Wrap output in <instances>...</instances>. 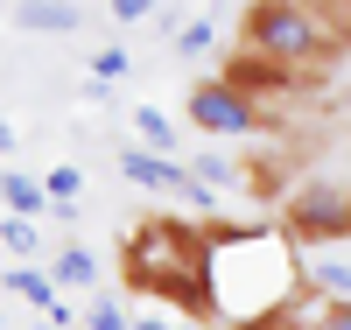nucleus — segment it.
<instances>
[{
	"mask_svg": "<svg viewBox=\"0 0 351 330\" xmlns=\"http://www.w3.org/2000/svg\"><path fill=\"white\" fill-rule=\"evenodd\" d=\"M127 295H155L176 303L183 316L211 323V288H204V225L197 218H148L127 232V260H120Z\"/></svg>",
	"mask_w": 351,
	"mask_h": 330,
	"instance_id": "f257e3e1",
	"label": "nucleus"
},
{
	"mask_svg": "<svg viewBox=\"0 0 351 330\" xmlns=\"http://www.w3.org/2000/svg\"><path fill=\"white\" fill-rule=\"evenodd\" d=\"M239 49H253V56H267V64L302 78V71H324L337 56V36H330V21L316 8H302V0H246Z\"/></svg>",
	"mask_w": 351,
	"mask_h": 330,
	"instance_id": "f03ea898",
	"label": "nucleus"
},
{
	"mask_svg": "<svg viewBox=\"0 0 351 330\" xmlns=\"http://www.w3.org/2000/svg\"><path fill=\"white\" fill-rule=\"evenodd\" d=\"M281 232L288 246H344L351 239V183H330V176H309L281 197Z\"/></svg>",
	"mask_w": 351,
	"mask_h": 330,
	"instance_id": "7ed1b4c3",
	"label": "nucleus"
},
{
	"mask_svg": "<svg viewBox=\"0 0 351 330\" xmlns=\"http://www.w3.org/2000/svg\"><path fill=\"white\" fill-rule=\"evenodd\" d=\"M183 106H190V127H197V134H211V141H253V134H260V119H267L246 92H232L225 78H197Z\"/></svg>",
	"mask_w": 351,
	"mask_h": 330,
	"instance_id": "20e7f679",
	"label": "nucleus"
},
{
	"mask_svg": "<svg viewBox=\"0 0 351 330\" xmlns=\"http://www.w3.org/2000/svg\"><path fill=\"white\" fill-rule=\"evenodd\" d=\"M218 78L232 84V92H246L253 106H260V99H281V92H295V84H302L295 71H281V64H267V56H253V49H239Z\"/></svg>",
	"mask_w": 351,
	"mask_h": 330,
	"instance_id": "39448f33",
	"label": "nucleus"
},
{
	"mask_svg": "<svg viewBox=\"0 0 351 330\" xmlns=\"http://www.w3.org/2000/svg\"><path fill=\"white\" fill-rule=\"evenodd\" d=\"M120 176L134 190H148V197H183V162H176V155H148L141 141L120 155Z\"/></svg>",
	"mask_w": 351,
	"mask_h": 330,
	"instance_id": "423d86ee",
	"label": "nucleus"
},
{
	"mask_svg": "<svg viewBox=\"0 0 351 330\" xmlns=\"http://www.w3.org/2000/svg\"><path fill=\"white\" fill-rule=\"evenodd\" d=\"M14 21L36 28V36H77L84 8H77V0H14Z\"/></svg>",
	"mask_w": 351,
	"mask_h": 330,
	"instance_id": "0eeeda50",
	"label": "nucleus"
},
{
	"mask_svg": "<svg viewBox=\"0 0 351 330\" xmlns=\"http://www.w3.org/2000/svg\"><path fill=\"white\" fill-rule=\"evenodd\" d=\"M302 288L324 295V303H351V260H337L330 246H316L309 267H302Z\"/></svg>",
	"mask_w": 351,
	"mask_h": 330,
	"instance_id": "6e6552de",
	"label": "nucleus"
},
{
	"mask_svg": "<svg viewBox=\"0 0 351 330\" xmlns=\"http://www.w3.org/2000/svg\"><path fill=\"white\" fill-rule=\"evenodd\" d=\"M0 204H8L14 218H49V190H43V176H28V169H0Z\"/></svg>",
	"mask_w": 351,
	"mask_h": 330,
	"instance_id": "1a4fd4ad",
	"label": "nucleus"
},
{
	"mask_svg": "<svg viewBox=\"0 0 351 330\" xmlns=\"http://www.w3.org/2000/svg\"><path fill=\"white\" fill-rule=\"evenodd\" d=\"M43 274H49L56 288H84V295H92L106 267H99V253H92V246H77V239H71V246H56V260L43 267Z\"/></svg>",
	"mask_w": 351,
	"mask_h": 330,
	"instance_id": "9d476101",
	"label": "nucleus"
},
{
	"mask_svg": "<svg viewBox=\"0 0 351 330\" xmlns=\"http://www.w3.org/2000/svg\"><path fill=\"white\" fill-rule=\"evenodd\" d=\"M0 288H8V295H21V303L36 309V316H43V309L56 303V295H64V288H56V281L43 274V267H36V260H21V267H8V274H0Z\"/></svg>",
	"mask_w": 351,
	"mask_h": 330,
	"instance_id": "9b49d317",
	"label": "nucleus"
},
{
	"mask_svg": "<svg viewBox=\"0 0 351 330\" xmlns=\"http://www.w3.org/2000/svg\"><path fill=\"white\" fill-rule=\"evenodd\" d=\"M134 134H141V148H148V155H176V119H169V113L134 106Z\"/></svg>",
	"mask_w": 351,
	"mask_h": 330,
	"instance_id": "f8f14e48",
	"label": "nucleus"
},
{
	"mask_svg": "<svg viewBox=\"0 0 351 330\" xmlns=\"http://www.w3.org/2000/svg\"><path fill=\"white\" fill-rule=\"evenodd\" d=\"M0 246H8L14 260H36V253H43V232H36V218H0Z\"/></svg>",
	"mask_w": 351,
	"mask_h": 330,
	"instance_id": "ddd939ff",
	"label": "nucleus"
},
{
	"mask_svg": "<svg viewBox=\"0 0 351 330\" xmlns=\"http://www.w3.org/2000/svg\"><path fill=\"white\" fill-rule=\"evenodd\" d=\"M84 330H127V303L120 295L92 288V303H84Z\"/></svg>",
	"mask_w": 351,
	"mask_h": 330,
	"instance_id": "4468645a",
	"label": "nucleus"
},
{
	"mask_svg": "<svg viewBox=\"0 0 351 330\" xmlns=\"http://www.w3.org/2000/svg\"><path fill=\"white\" fill-rule=\"evenodd\" d=\"M183 169L197 176V183H204V190H232V183H239V169H232L225 155H197V162H183Z\"/></svg>",
	"mask_w": 351,
	"mask_h": 330,
	"instance_id": "2eb2a0df",
	"label": "nucleus"
},
{
	"mask_svg": "<svg viewBox=\"0 0 351 330\" xmlns=\"http://www.w3.org/2000/svg\"><path fill=\"white\" fill-rule=\"evenodd\" d=\"M43 190H49V204H77V190H84V169H77V162H56V169L43 176Z\"/></svg>",
	"mask_w": 351,
	"mask_h": 330,
	"instance_id": "dca6fc26",
	"label": "nucleus"
},
{
	"mask_svg": "<svg viewBox=\"0 0 351 330\" xmlns=\"http://www.w3.org/2000/svg\"><path fill=\"white\" fill-rule=\"evenodd\" d=\"M127 71H134V56H127L120 43H106V49H92V78H99V84H120Z\"/></svg>",
	"mask_w": 351,
	"mask_h": 330,
	"instance_id": "f3484780",
	"label": "nucleus"
},
{
	"mask_svg": "<svg viewBox=\"0 0 351 330\" xmlns=\"http://www.w3.org/2000/svg\"><path fill=\"white\" fill-rule=\"evenodd\" d=\"M211 43H218V36H211V21H204V14H197V21H176V56H204Z\"/></svg>",
	"mask_w": 351,
	"mask_h": 330,
	"instance_id": "a211bd4d",
	"label": "nucleus"
},
{
	"mask_svg": "<svg viewBox=\"0 0 351 330\" xmlns=\"http://www.w3.org/2000/svg\"><path fill=\"white\" fill-rule=\"evenodd\" d=\"M302 330H351V303H316L302 316Z\"/></svg>",
	"mask_w": 351,
	"mask_h": 330,
	"instance_id": "6ab92c4d",
	"label": "nucleus"
},
{
	"mask_svg": "<svg viewBox=\"0 0 351 330\" xmlns=\"http://www.w3.org/2000/svg\"><path fill=\"white\" fill-rule=\"evenodd\" d=\"M162 0H112V21H155Z\"/></svg>",
	"mask_w": 351,
	"mask_h": 330,
	"instance_id": "aec40b11",
	"label": "nucleus"
},
{
	"mask_svg": "<svg viewBox=\"0 0 351 330\" xmlns=\"http://www.w3.org/2000/svg\"><path fill=\"white\" fill-rule=\"evenodd\" d=\"M239 330H302L295 309H274V316H260V323H239Z\"/></svg>",
	"mask_w": 351,
	"mask_h": 330,
	"instance_id": "412c9836",
	"label": "nucleus"
},
{
	"mask_svg": "<svg viewBox=\"0 0 351 330\" xmlns=\"http://www.w3.org/2000/svg\"><path fill=\"white\" fill-rule=\"evenodd\" d=\"M330 36H337V49H344V56H351V0H344V14H337V21H330Z\"/></svg>",
	"mask_w": 351,
	"mask_h": 330,
	"instance_id": "4be33fe9",
	"label": "nucleus"
},
{
	"mask_svg": "<svg viewBox=\"0 0 351 330\" xmlns=\"http://www.w3.org/2000/svg\"><path fill=\"white\" fill-rule=\"evenodd\" d=\"M127 330H169V316H127Z\"/></svg>",
	"mask_w": 351,
	"mask_h": 330,
	"instance_id": "5701e85b",
	"label": "nucleus"
},
{
	"mask_svg": "<svg viewBox=\"0 0 351 330\" xmlns=\"http://www.w3.org/2000/svg\"><path fill=\"white\" fill-rule=\"evenodd\" d=\"M0 155H14V127H8V119H0Z\"/></svg>",
	"mask_w": 351,
	"mask_h": 330,
	"instance_id": "b1692460",
	"label": "nucleus"
},
{
	"mask_svg": "<svg viewBox=\"0 0 351 330\" xmlns=\"http://www.w3.org/2000/svg\"><path fill=\"white\" fill-rule=\"evenodd\" d=\"M169 330H183V323H169Z\"/></svg>",
	"mask_w": 351,
	"mask_h": 330,
	"instance_id": "393cba45",
	"label": "nucleus"
}]
</instances>
